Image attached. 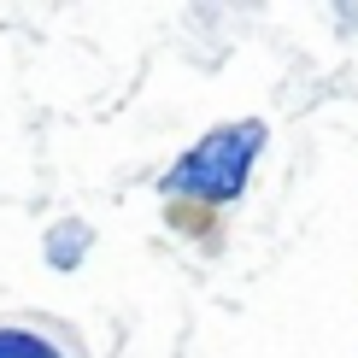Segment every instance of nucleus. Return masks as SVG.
Masks as SVG:
<instances>
[{
    "label": "nucleus",
    "mask_w": 358,
    "mask_h": 358,
    "mask_svg": "<svg viewBox=\"0 0 358 358\" xmlns=\"http://www.w3.org/2000/svg\"><path fill=\"white\" fill-rule=\"evenodd\" d=\"M0 358H88L83 341L48 317H0Z\"/></svg>",
    "instance_id": "f03ea898"
},
{
    "label": "nucleus",
    "mask_w": 358,
    "mask_h": 358,
    "mask_svg": "<svg viewBox=\"0 0 358 358\" xmlns=\"http://www.w3.org/2000/svg\"><path fill=\"white\" fill-rule=\"evenodd\" d=\"M264 147H271V124L264 117H229L212 124L200 141H188L182 153L159 171V200H171L176 212H229L247 200L252 171H259Z\"/></svg>",
    "instance_id": "f257e3e1"
},
{
    "label": "nucleus",
    "mask_w": 358,
    "mask_h": 358,
    "mask_svg": "<svg viewBox=\"0 0 358 358\" xmlns=\"http://www.w3.org/2000/svg\"><path fill=\"white\" fill-rule=\"evenodd\" d=\"M88 252H94V223L88 217H53L41 229V264L59 276H77L88 264Z\"/></svg>",
    "instance_id": "7ed1b4c3"
}]
</instances>
